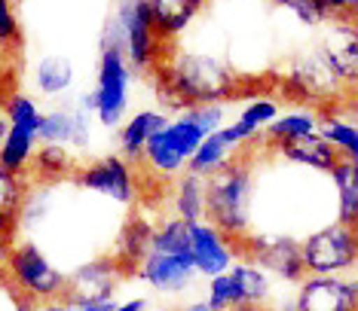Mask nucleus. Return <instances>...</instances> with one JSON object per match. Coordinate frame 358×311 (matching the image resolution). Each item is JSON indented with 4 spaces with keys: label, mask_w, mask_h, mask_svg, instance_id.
Here are the masks:
<instances>
[{
    "label": "nucleus",
    "mask_w": 358,
    "mask_h": 311,
    "mask_svg": "<svg viewBox=\"0 0 358 311\" xmlns=\"http://www.w3.org/2000/svg\"><path fill=\"white\" fill-rule=\"evenodd\" d=\"M172 92L181 98L187 107L211 101H230L239 92V73L230 61L211 52H193V49H178L166 55L159 68L153 70Z\"/></svg>",
    "instance_id": "obj_1"
},
{
    "label": "nucleus",
    "mask_w": 358,
    "mask_h": 311,
    "mask_svg": "<svg viewBox=\"0 0 358 311\" xmlns=\"http://www.w3.org/2000/svg\"><path fill=\"white\" fill-rule=\"evenodd\" d=\"M208 186V202H206V220L215 229H221L227 238L242 241L248 238L251 229V208H255V168L245 156H233V162L211 174L206 180Z\"/></svg>",
    "instance_id": "obj_2"
},
{
    "label": "nucleus",
    "mask_w": 358,
    "mask_h": 311,
    "mask_svg": "<svg viewBox=\"0 0 358 311\" xmlns=\"http://www.w3.org/2000/svg\"><path fill=\"white\" fill-rule=\"evenodd\" d=\"M104 40L123 49L132 70H157L166 59V43L157 37L148 0H117V10L101 31Z\"/></svg>",
    "instance_id": "obj_3"
},
{
    "label": "nucleus",
    "mask_w": 358,
    "mask_h": 311,
    "mask_svg": "<svg viewBox=\"0 0 358 311\" xmlns=\"http://www.w3.org/2000/svg\"><path fill=\"white\" fill-rule=\"evenodd\" d=\"M95 101V122L104 128H120L126 122L129 104H132V68H129L123 49L101 37L99 68H95V86L89 89Z\"/></svg>",
    "instance_id": "obj_4"
},
{
    "label": "nucleus",
    "mask_w": 358,
    "mask_h": 311,
    "mask_svg": "<svg viewBox=\"0 0 358 311\" xmlns=\"http://www.w3.org/2000/svg\"><path fill=\"white\" fill-rule=\"evenodd\" d=\"M3 275L15 293L31 296L34 302L62 299L64 290H68V275H64L31 238H19L10 248Z\"/></svg>",
    "instance_id": "obj_5"
},
{
    "label": "nucleus",
    "mask_w": 358,
    "mask_h": 311,
    "mask_svg": "<svg viewBox=\"0 0 358 311\" xmlns=\"http://www.w3.org/2000/svg\"><path fill=\"white\" fill-rule=\"evenodd\" d=\"M202 137L206 135L196 128V122H190L184 113L175 119L169 116L166 126L148 141L138 165H141V171H148L150 177H159V180H166V183H172L178 174L187 171V162L196 153Z\"/></svg>",
    "instance_id": "obj_6"
},
{
    "label": "nucleus",
    "mask_w": 358,
    "mask_h": 311,
    "mask_svg": "<svg viewBox=\"0 0 358 311\" xmlns=\"http://www.w3.org/2000/svg\"><path fill=\"white\" fill-rule=\"evenodd\" d=\"M306 275H324V278H343L358 272V238L355 229L343 223H331L313 229L300 241Z\"/></svg>",
    "instance_id": "obj_7"
},
{
    "label": "nucleus",
    "mask_w": 358,
    "mask_h": 311,
    "mask_svg": "<svg viewBox=\"0 0 358 311\" xmlns=\"http://www.w3.org/2000/svg\"><path fill=\"white\" fill-rule=\"evenodd\" d=\"M239 257L264 268L270 278H279L282 284H300L306 278L300 238L294 235H275V232H251L239 241Z\"/></svg>",
    "instance_id": "obj_8"
},
{
    "label": "nucleus",
    "mask_w": 358,
    "mask_h": 311,
    "mask_svg": "<svg viewBox=\"0 0 358 311\" xmlns=\"http://www.w3.org/2000/svg\"><path fill=\"white\" fill-rule=\"evenodd\" d=\"M74 183L86 192H95L101 199L123 204V208H132L138 190H141V174H138V165L126 162L123 156L110 153L86 162V165H77Z\"/></svg>",
    "instance_id": "obj_9"
},
{
    "label": "nucleus",
    "mask_w": 358,
    "mask_h": 311,
    "mask_svg": "<svg viewBox=\"0 0 358 311\" xmlns=\"http://www.w3.org/2000/svg\"><path fill=\"white\" fill-rule=\"evenodd\" d=\"M297 311H358V272L343 278L306 275L294 293Z\"/></svg>",
    "instance_id": "obj_10"
},
{
    "label": "nucleus",
    "mask_w": 358,
    "mask_h": 311,
    "mask_svg": "<svg viewBox=\"0 0 358 311\" xmlns=\"http://www.w3.org/2000/svg\"><path fill=\"white\" fill-rule=\"evenodd\" d=\"M126 281L123 268L117 266V259L110 253L104 257H95V259H86L80 263L74 272L68 275V296L74 305H83V302H104V299H113L120 290V284Z\"/></svg>",
    "instance_id": "obj_11"
},
{
    "label": "nucleus",
    "mask_w": 358,
    "mask_h": 311,
    "mask_svg": "<svg viewBox=\"0 0 358 311\" xmlns=\"http://www.w3.org/2000/svg\"><path fill=\"white\" fill-rule=\"evenodd\" d=\"M324 61L340 79V86L358 89V22L352 19H331L322 24L319 43Z\"/></svg>",
    "instance_id": "obj_12"
},
{
    "label": "nucleus",
    "mask_w": 358,
    "mask_h": 311,
    "mask_svg": "<svg viewBox=\"0 0 358 311\" xmlns=\"http://www.w3.org/2000/svg\"><path fill=\"white\" fill-rule=\"evenodd\" d=\"M190 257L196 266V275L217 278L239 263V241L227 238L221 229H215L208 220L190 223Z\"/></svg>",
    "instance_id": "obj_13"
},
{
    "label": "nucleus",
    "mask_w": 358,
    "mask_h": 311,
    "mask_svg": "<svg viewBox=\"0 0 358 311\" xmlns=\"http://www.w3.org/2000/svg\"><path fill=\"white\" fill-rule=\"evenodd\" d=\"M138 281H144L153 293L159 296H184L190 293L193 281H196V266H193L190 253L181 257H169V253H148L144 263L135 272Z\"/></svg>",
    "instance_id": "obj_14"
},
{
    "label": "nucleus",
    "mask_w": 358,
    "mask_h": 311,
    "mask_svg": "<svg viewBox=\"0 0 358 311\" xmlns=\"http://www.w3.org/2000/svg\"><path fill=\"white\" fill-rule=\"evenodd\" d=\"M291 86L300 89V98H337L340 92V79L334 77V70L328 68V61H324L322 49L319 46H309L306 52L294 55V61H291Z\"/></svg>",
    "instance_id": "obj_15"
},
{
    "label": "nucleus",
    "mask_w": 358,
    "mask_h": 311,
    "mask_svg": "<svg viewBox=\"0 0 358 311\" xmlns=\"http://www.w3.org/2000/svg\"><path fill=\"white\" fill-rule=\"evenodd\" d=\"M166 122H169V113H162L159 107H144V110L129 113L126 122L117 132V156H123L126 162L138 165L148 141L166 126Z\"/></svg>",
    "instance_id": "obj_16"
},
{
    "label": "nucleus",
    "mask_w": 358,
    "mask_h": 311,
    "mask_svg": "<svg viewBox=\"0 0 358 311\" xmlns=\"http://www.w3.org/2000/svg\"><path fill=\"white\" fill-rule=\"evenodd\" d=\"M153 229H157V226H153L148 217H141V214H132V217H129L126 223H123V229H120L117 241H113L110 257L117 259V266L123 268L126 278H135L138 266H141L144 257L150 253Z\"/></svg>",
    "instance_id": "obj_17"
},
{
    "label": "nucleus",
    "mask_w": 358,
    "mask_h": 311,
    "mask_svg": "<svg viewBox=\"0 0 358 311\" xmlns=\"http://www.w3.org/2000/svg\"><path fill=\"white\" fill-rule=\"evenodd\" d=\"M148 6L153 31L166 43V40L181 37L199 19L202 10H206V0H148Z\"/></svg>",
    "instance_id": "obj_18"
},
{
    "label": "nucleus",
    "mask_w": 358,
    "mask_h": 311,
    "mask_svg": "<svg viewBox=\"0 0 358 311\" xmlns=\"http://www.w3.org/2000/svg\"><path fill=\"white\" fill-rule=\"evenodd\" d=\"M275 153L282 156L288 165H300V168H309V171H322V174H331V168L340 162L337 150L324 141L319 132L313 135H303V137H294V141H285L279 146H273Z\"/></svg>",
    "instance_id": "obj_19"
},
{
    "label": "nucleus",
    "mask_w": 358,
    "mask_h": 311,
    "mask_svg": "<svg viewBox=\"0 0 358 311\" xmlns=\"http://www.w3.org/2000/svg\"><path fill=\"white\" fill-rule=\"evenodd\" d=\"M74 79H77V68L68 55H40L34 68H31V83H34L37 95L52 98V101L68 95Z\"/></svg>",
    "instance_id": "obj_20"
},
{
    "label": "nucleus",
    "mask_w": 358,
    "mask_h": 311,
    "mask_svg": "<svg viewBox=\"0 0 358 311\" xmlns=\"http://www.w3.org/2000/svg\"><path fill=\"white\" fill-rule=\"evenodd\" d=\"M169 199H172V217L184 220V223H199V220H206L208 186H206L202 177L190 174V171L178 174L172 180V192H169Z\"/></svg>",
    "instance_id": "obj_21"
},
{
    "label": "nucleus",
    "mask_w": 358,
    "mask_h": 311,
    "mask_svg": "<svg viewBox=\"0 0 358 311\" xmlns=\"http://www.w3.org/2000/svg\"><path fill=\"white\" fill-rule=\"evenodd\" d=\"M40 146V137L37 132L31 128H19V126H10L6 128V137L0 144V168L13 177H25L31 162H34V153Z\"/></svg>",
    "instance_id": "obj_22"
},
{
    "label": "nucleus",
    "mask_w": 358,
    "mask_h": 311,
    "mask_svg": "<svg viewBox=\"0 0 358 311\" xmlns=\"http://www.w3.org/2000/svg\"><path fill=\"white\" fill-rule=\"evenodd\" d=\"M331 180H334V195H337L334 223L355 226V220H358V162L340 159L337 165L331 168Z\"/></svg>",
    "instance_id": "obj_23"
},
{
    "label": "nucleus",
    "mask_w": 358,
    "mask_h": 311,
    "mask_svg": "<svg viewBox=\"0 0 358 311\" xmlns=\"http://www.w3.org/2000/svg\"><path fill=\"white\" fill-rule=\"evenodd\" d=\"M233 156H236V146L230 144V137H227L224 128H221V132L202 137V144L196 146V153H193L190 162H187V171H190V174H196V177H202V180H208L211 174H217L227 162H233Z\"/></svg>",
    "instance_id": "obj_24"
},
{
    "label": "nucleus",
    "mask_w": 358,
    "mask_h": 311,
    "mask_svg": "<svg viewBox=\"0 0 358 311\" xmlns=\"http://www.w3.org/2000/svg\"><path fill=\"white\" fill-rule=\"evenodd\" d=\"M319 132V110L313 107H291L282 110L270 126H266V146H279L285 141H294V137Z\"/></svg>",
    "instance_id": "obj_25"
},
{
    "label": "nucleus",
    "mask_w": 358,
    "mask_h": 311,
    "mask_svg": "<svg viewBox=\"0 0 358 311\" xmlns=\"http://www.w3.org/2000/svg\"><path fill=\"white\" fill-rule=\"evenodd\" d=\"M77 171V156L62 144H40L34 153V162H31L28 174L34 180H43V183H52V180H62Z\"/></svg>",
    "instance_id": "obj_26"
},
{
    "label": "nucleus",
    "mask_w": 358,
    "mask_h": 311,
    "mask_svg": "<svg viewBox=\"0 0 358 311\" xmlns=\"http://www.w3.org/2000/svg\"><path fill=\"white\" fill-rule=\"evenodd\" d=\"M236 287L242 293V305H255V308H266V302L273 299V278L257 268L255 263L248 259H239L233 268H230Z\"/></svg>",
    "instance_id": "obj_27"
},
{
    "label": "nucleus",
    "mask_w": 358,
    "mask_h": 311,
    "mask_svg": "<svg viewBox=\"0 0 358 311\" xmlns=\"http://www.w3.org/2000/svg\"><path fill=\"white\" fill-rule=\"evenodd\" d=\"M319 135L337 150L340 159H352L358 162V122L346 116H331L322 113L319 116Z\"/></svg>",
    "instance_id": "obj_28"
},
{
    "label": "nucleus",
    "mask_w": 358,
    "mask_h": 311,
    "mask_svg": "<svg viewBox=\"0 0 358 311\" xmlns=\"http://www.w3.org/2000/svg\"><path fill=\"white\" fill-rule=\"evenodd\" d=\"M153 253H169V257H181L190 253V223L178 217H166L162 223L153 229V241H150Z\"/></svg>",
    "instance_id": "obj_29"
},
{
    "label": "nucleus",
    "mask_w": 358,
    "mask_h": 311,
    "mask_svg": "<svg viewBox=\"0 0 358 311\" xmlns=\"http://www.w3.org/2000/svg\"><path fill=\"white\" fill-rule=\"evenodd\" d=\"M282 113V104L275 98H255L245 107L236 113V126H242L251 137H260V132H266V126Z\"/></svg>",
    "instance_id": "obj_30"
},
{
    "label": "nucleus",
    "mask_w": 358,
    "mask_h": 311,
    "mask_svg": "<svg viewBox=\"0 0 358 311\" xmlns=\"http://www.w3.org/2000/svg\"><path fill=\"white\" fill-rule=\"evenodd\" d=\"M6 119H10V126H19V128H31V132H37L40 119H43V110H40V104L28 92H22V89H13V92H6Z\"/></svg>",
    "instance_id": "obj_31"
},
{
    "label": "nucleus",
    "mask_w": 358,
    "mask_h": 311,
    "mask_svg": "<svg viewBox=\"0 0 358 311\" xmlns=\"http://www.w3.org/2000/svg\"><path fill=\"white\" fill-rule=\"evenodd\" d=\"M71 126H74V110H71V104H68V107L43 110V119H40V128H37L40 144H62V146H68L71 144Z\"/></svg>",
    "instance_id": "obj_32"
},
{
    "label": "nucleus",
    "mask_w": 358,
    "mask_h": 311,
    "mask_svg": "<svg viewBox=\"0 0 358 311\" xmlns=\"http://www.w3.org/2000/svg\"><path fill=\"white\" fill-rule=\"evenodd\" d=\"M184 116L196 122L202 135H215L224 126H230V101H211V104H193L184 110Z\"/></svg>",
    "instance_id": "obj_33"
},
{
    "label": "nucleus",
    "mask_w": 358,
    "mask_h": 311,
    "mask_svg": "<svg viewBox=\"0 0 358 311\" xmlns=\"http://www.w3.org/2000/svg\"><path fill=\"white\" fill-rule=\"evenodd\" d=\"M206 305H208V311H233V308L242 305V293H239V287H236L230 272H224L217 278H208Z\"/></svg>",
    "instance_id": "obj_34"
},
{
    "label": "nucleus",
    "mask_w": 358,
    "mask_h": 311,
    "mask_svg": "<svg viewBox=\"0 0 358 311\" xmlns=\"http://www.w3.org/2000/svg\"><path fill=\"white\" fill-rule=\"evenodd\" d=\"M22 49V24L15 13V0H0V52Z\"/></svg>",
    "instance_id": "obj_35"
},
{
    "label": "nucleus",
    "mask_w": 358,
    "mask_h": 311,
    "mask_svg": "<svg viewBox=\"0 0 358 311\" xmlns=\"http://www.w3.org/2000/svg\"><path fill=\"white\" fill-rule=\"evenodd\" d=\"M275 3L285 6L288 13H294V19L303 22V24H309V28L331 22V13L324 10L319 0H275Z\"/></svg>",
    "instance_id": "obj_36"
},
{
    "label": "nucleus",
    "mask_w": 358,
    "mask_h": 311,
    "mask_svg": "<svg viewBox=\"0 0 358 311\" xmlns=\"http://www.w3.org/2000/svg\"><path fill=\"white\" fill-rule=\"evenodd\" d=\"M28 186H25V177H13L0 168V208L6 211H19L22 208V199H25Z\"/></svg>",
    "instance_id": "obj_37"
},
{
    "label": "nucleus",
    "mask_w": 358,
    "mask_h": 311,
    "mask_svg": "<svg viewBox=\"0 0 358 311\" xmlns=\"http://www.w3.org/2000/svg\"><path fill=\"white\" fill-rule=\"evenodd\" d=\"M324 10L331 13V19H352L358 15V0H319Z\"/></svg>",
    "instance_id": "obj_38"
},
{
    "label": "nucleus",
    "mask_w": 358,
    "mask_h": 311,
    "mask_svg": "<svg viewBox=\"0 0 358 311\" xmlns=\"http://www.w3.org/2000/svg\"><path fill=\"white\" fill-rule=\"evenodd\" d=\"M113 311H150V302L144 299V296H132V299H126V302H117Z\"/></svg>",
    "instance_id": "obj_39"
},
{
    "label": "nucleus",
    "mask_w": 358,
    "mask_h": 311,
    "mask_svg": "<svg viewBox=\"0 0 358 311\" xmlns=\"http://www.w3.org/2000/svg\"><path fill=\"white\" fill-rule=\"evenodd\" d=\"M40 311H77V305L68 296L62 299H50V302H40Z\"/></svg>",
    "instance_id": "obj_40"
},
{
    "label": "nucleus",
    "mask_w": 358,
    "mask_h": 311,
    "mask_svg": "<svg viewBox=\"0 0 358 311\" xmlns=\"http://www.w3.org/2000/svg\"><path fill=\"white\" fill-rule=\"evenodd\" d=\"M117 305V299H104V302H83V305H77V311H113Z\"/></svg>",
    "instance_id": "obj_41"
},
{
    "label": "nucleus",
    "mask_w": 358,
    "mask_h": 311,
    "mask_svg": "<svg viewBox=\"0 0 358 311\" xmlns=\"http://www.w3.org/2000/svg\"><path fill=\"white\" fill-rule=\"evenodd\" d=\"M6 128H10V119H6V95L0 92V144L6 137Z\"/></svg>",
    "instance_id": "obj_42"
},
{
    "label": "nucleus",
    "mask_w": 358,
    "mask_h": 311,
    "mask_svg": "<svg viewBox=\"0 0 358 311\" xmlns=\"http://www.w3.org/2000/svg\"><path fill=\"white\" fill-rule=\"evenodd\" d=\"M13 238H10V235H6V232H0V268H3L6 266V257H10V248H13Z\"/></svg>",
    "instance_id": "obj_43"
},
{
    "label": "nucleus",
    "mask_w": 358,
    "mask_h": 311,
    "mask_svg": "<svg viewBox=\"0 0 358 311\" xmlns=\"http://www.w3.org/2000/svg\"><path fill=\"white\" fill-rule=\"evenodd\" d=\"M178 311H208V305H206V299H196V302H187V305H181Z\"/></svg>",
    "instance_id": "obj_44"
},
{
    "label": "nucleus",
    "mask_w": 358,
    "mask_h": 311,
    "mask_svg": "<svg viewBox=\"0 0 358 311\" xmlns=\"http://www.w3.org/2000/svg\"><path fill=\"white\" fill-rule=\"evenodd\" d=\"M352 229H355V238H358V220H355V226H352Z\"/></svg>",
    "instance_id": "obj_45"
}]
</instances>
